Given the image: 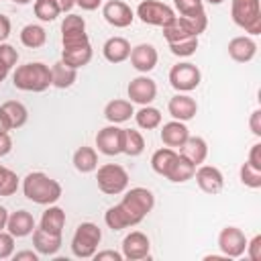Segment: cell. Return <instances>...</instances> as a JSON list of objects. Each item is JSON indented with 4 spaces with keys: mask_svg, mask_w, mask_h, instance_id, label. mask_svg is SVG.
Here are the masks:
<instances>
[{
    "mask_svg": "<svg viewBox=\"0 0 261 261\" xmlns=\"http://www.w3.org/2000/svg\"><path fill=\"white\" fill-rule=\"evenodd\" d=\"M8 210L4 208V206H0V230H4L6 228V222H8Z\"/></svg>",
    "mask_w": 261,
    "mask_h": 261,
    "instance_id": "cell-53",
    "label": "cell"
},
{
    "mask_svg": "<svg viewBox=\"0 0 261 261\" xmlns=\"http://www.w3.org/2000/svg\"><path fill=\"white\" fill-rule=\"evenodd\" d=\"M92 45H82V47H69V49H61V61L69 67H84L92 61Z\"/></svg>",
    "mask_w": 261,
    "mask_h": 261,
    "instance_id": "cell-27",
    "label": "cell"
},
{
    "mask_svg": "<svg viewBox=\"0 0 261 261\" xmlns=\"http://www.w3.org/2000/svg\"><path fill=\"white\" fill-rule=\"evenodd\" d=\"M128 59H130V65L139 73H149V71L155 69V65L159 61V55H157V49L151 43H141V45L130 49Z\"/></svg>",
    "mask_w": 261,
    "mask_h": 261,
    "instance_id": "cell-17",
    "label": "cell"
},
{
    "mask_svg": "<svg viewBox=\"0 0 261 261\" xmlns=\"http://www.w3.org/2000/svg\"><path fill=\"white\" fill-rule=\"evenodd\" d=\"M14 253V237L8 230H0V259H10Z\"/></svg>",
    "mask_w": 261,
    "mask_h": 261,
    "instance_id": "cell-42",
    "label": "cell"
},
{
    "mask_svg": "<svg viewBox=\"0 0 261 261\" xmlns=\"http://www.w3.org/2000/svg\"><path fill=\"white\" fill-rule=\"evenodd\" d=\"M167 110H169V114L173 116V120L188 122V120H192V118L198 114V102H196L192 96L177 92L173 98H169Z\"/></svg>",
    "mask_w": 261,
    "mask_h": 261,
    "instance_id": "cell-18",
    "label": "cell"
},
{
    "mask_svg": "<svg viewBox=\"0 0 261 261\" xmlns=\"http://www.w3.org/2000/svg\"><path fill=\"white\" fill-rule=\"evenodd\" d=\"M0 108L4 110V114H6V118H8L10 130H12V128H20V126L27 124V120H29V110H27V106H24L22 102H18V100H6Z\"/></svg>",
    "mask_w": 261,
    "mask_h": 261,
    "instance_id": "cell-29",
    "label": "cell"
},
{
    "mask_svg": "<svg viewBox=\"0 0 261 261\" xmlns=\"http://www.w3.org/2000/svg\"><path fill=\"white\" fill-rule=\"evenodd\" d=\"M73 167L80 173H92L98 169V153L94 147H80L73 153Z\"/></svg>",
    "mask_w": 261,
    "mask_h": 261,
    "instance_id": "cell-32",
    "label": "cell"
},
{
    "mask_svg": "<svg viewBox=\"0 0 261 261\" xmlns=\"http://www.w3.org/2000/svg\"><path fill=\"white\" fill-rule=\"evenodd\" d=\"M194 177H196L198 188L206 194H218L224 188V175L214 165H204V163L198 165L194 171Z\"/></svg>",
    "mask_w": 261,
    "mask_h": 261,
    "instance_id": "cell-16",
    "label": "cell"
},
{
    "mask_svg": "<svg viewBox=\"0 0 261 261\" xmlns=\"http://www.w3.org/2000/svg\"><path fill=\"white\" fill-rule=\"evenodd\" d=\"M245 253L249 255L251 261H261V234H255L251 241H247Z\"/></svg>",
    "mask_w": 261,
    "mask_h": 261,
    "instance_id": "cell-43",
    "label": "cell"
},
{
    "mask_svg": "<svg viewBox=\"0 0 261 261\" xmlns=\"http://www.w3.org/2000/svg\"><path fill=\"white\" fill-rule=\"evenodd\" d=\"M14 4H20V6H24V4H31L33 0H12Z\"/></svg>",
    "mask_w": 261,
    "mask_h": 261,
    "instance_id": "cell-55",
    "label": "cell"
},
{
    "mask_svg": "<svg viewBox=\"0 0 261 261\" xmlns=\"http://www.w3.org/2000/svg\"><path fill=\"white\" fill-rule=\"evenodd\" d=\"M61 45L63 49L90 45V37L86 33V20L80 14H67L61 22Z\"/></svg>",
    "mask_w": 261,
    "mask_h": 261,
    "instance_id": "cell-10",
    "label": "cell"
},
{
    "mask_svg": "<svg viewBox=\"0 0 261 261\" xmlns=\"http://www.w3.org/2000/svg\"><path fill=\"white\" fill-rule=\"evenodd\" d=\"M135 114L133 102L130 100H122V98H114L104 106V118L110 124H122L126 120H130V116Z\"/></svg>",
    "mask_w": 261,
    "mask_h": 261,
    "instance_id": "cell-24",
    "label": "cell"
},
{
    "mask_svg": "<svg viewBox=\"0 0 261 261\" xmlns=\"http://www.w3.org/2000/svg\"><path fill=\"white\" fill-rule=\"evenodd\" d=\"M102 241V230L94 222H82L77 224L73 237H71V253L80 259H90L98 251V245Z\"/></svg>",
    "mask_w": 261,
    "mask_h": 261,
    "instance_id": "cell-6",
    "label": "cell"
},
{
    "mask_svg": "<svg viewBox=\"0 0 261 261\" xmlns=\"http://www.w3.org/2000/svg\"><path fill=\"white\" fill-rule=\"evenodd\" d=\"M16 61H18V51L12 45H8L6 41L0 43V65H4L6 69H12L16 65Z\"/></svg>",
    "mask_w": 261,
    "mask_h": 261,
    "instance_id": "cell-41",
    "label": "cell"
},
{
    "mask_svg": "<svg viewBox=\"0 0 261 261\" xmlns=\"http://www.w3.org/2000/svg\"><path fill=\"white\" fill-rule=\"evenodd\" d=\"M8 71H10V69H6L4 65H0V82H4V77L8 75Z\"/></svg>",
    "mask_w": 261,
    "mask_h": 261,
    "instance_id": "cell-54",
    "label": "cell"
},
{
    "mask_svg": "<svg viewBox=\"0 0 261 261\" xmlns=\"http://www.w3.org/2000/svg\"><path fill=\"white\" fill-rule=\"evenodd\" d=\"M12 151V139L8 133H0V157H6Z\"/></svg>",
    "mask_w": 261,
    "mask_h": 261,
    "instance_id": "cell-48",
    "label": "cell"
},
{
    "mask_svg": "<svg viewBox=\"0 0 261 261\" xmlns=\"http://www.w3.org/2000/svg\"><path fill=\"white\" fill-rule=\"evenodd\" d=\"M102 16H104V20L110 27H114V29H126L135 20V10L126 2H122V0H108L102 6Z\"/></svg>",
    "mask_w": 261,
    "mask_h": 261,
    "instance_id": "cell-13",
    "label": "cell"
},
{
    "mask_svg": "<svg viewBox=\"0 0 261 261\" xmlns=\"http://www.w3.org/2000/svg\"><path fill=\"white\" fill-rule=\"evenodd\" d=\"M208 27V16L206 12H200V14H192V16H177L163 27V37L169 43H175V41H181V39H188V37H200V33H204Z\"/></svg>",
    "mask_w": 261,
    "mask_h": 261,
    "instance_id": "cell-4",
    "label": "cell"
},
{
    "mask_svg": "<svg viewBox=\"0 0 261 261\" xmlns=\"http://www.w3.org/2000/svg\"><path fill=\"white\" fill-rule=\"evenodd\" d=\"M149 251H151V241L141 230H133L122 239V257L128 261L147 259Z\"/></svg>",
    "mask_w": 261,
    "mask_h": 261,
    "instance_id": "cell-15",
    "label": "cell"
},
{
    "mask_svg": "<svg viewBox=\"0 0 261 261\" xmlns=\"http://www.w3.org/2000/svg\"><path fill=\"white\" fill-rule=\"evenodd\" d=\"M179 155L181 157H186L188 161H192L196 167L198 165H202L204 161H206V157H208V145H206V141L202 139V137H188L186 139V143L179 147Z\"/></svg>",
    "mask_w": 261,
    "mask_h": 261,
    "instance_id": "cell-25",
    "label": "cell"
},
{
    "mask_svg": "<svg viewBox=\"0 0 261 261\" xmlns=\"http://www.w3.org/2000/svg\"><path fill=\"white\" fill-rule=\"evenodd\" d=\"M239 177H241V184L247 186V188H253V190L261 188V169L253 167V165L247 163V161L241 165V169H239Z\"/></svg>",
    "mask_w": 261,
    "mask_h": 261,
    "instance_id": "cell-38",
    "label": "cell"
},
{
    "mask_svg": "<svg viewBox=\"0 0 261 261\" xmlns=\"http://www.w3.org/2000/svg\"><path fill=\"white\" fill-rule=\"evenodd\" d=\"M175 157H177V151L175 149H171V147H161V149H157L153 155H151V169L155 171V173H159V175H167V171H169V167H171V163L175 161Z\"/></svg>",
    "mask_w": 261,
    "mask_h": 261,
    "instance_id": "cell-35",
    "label": "cell"
},
{
    "mask_svg": "<svg viewBox=\"0 0 261 261\" xmlns=\"http://www.w3.org/2000/svg\"><path fill=\"white\" fill-rule=\"evenodd\" d=\"M96 184L102 194L118 196L128 188V173L118 163H104L96 171Z\"/></svg>",
    "mask_w": 261,
    "mask_h": 261,
    "instance_id": "cell-7",
    "label": "cell"
},
{
    "mask_svg": "<svg viewBox=\"0 0 261 261\" xmlns=\"http://www.w3.org/2000/svg\"><path fill=\"white\" fill-rule=\"evenodd\" d=\"M126 94H128V100H130L133 104L147 106V104H151V102L155 100V96H157V84H155L147 73H143V75H137V77H133V80L128 82Z\"/></svg>",
    "mask_w": 261,
    "mask_h": 261,
    "instance_id": "cell-12",
    "label": "cell"
},
{
    "mask_svg": "<svg viewBox=\"0 0 261 261\" xmlns=\"http://www.w3.org/2000/svg\"><path fill=\"white\" fill-rule=\"evenodd\" d=\"M196 49H198V37H188V39L169 43V51L175 57H190L196 53Z\"/></svg>",
    "mask_w": 261,
    "mask_h": 261,
    "instance_id": "cell-39",
    "label": "cell"
},
{
    "mask_svg": "<svg viewBox=\"0 0 261 261\" xmlns=\"http://www.w3.org/2000/svg\"><path fill=\"white\" fill-rule=\"evenodd\" d=\"M20 43L29 49H39L47 43V31L41 24H24L20 29Z\"/></svg>",
    "mask_w": 261,
    "mask_h": 261,
    "instance_id": "cell-33",
    "label": "cell"
},
{
    "mask_svg": "<svg viewBox=\"0 0 261 261\" xmlns=\"http://www.w3.org/2000/svg\"><path fill=\"white\" fill-rule=\"evenodd\" d=\"M75 4H77L82 10H96V8L102 4V0H75Z\"/></svg>",
    "mask_w": 261,
    "mask_h": 261,
    "instance_id": "cell-50",
    "label": "cell"
},
{
    "mask_svg": "<svg viewBox=\"0 0 261 261\" xmlns=\"http://www.w3.org/2000/svg\"><path fill=\"white\" fill-rule=\"evenodd\" d=\"M194 171H196V165L177 153V157H175V161L171 163V167H169L165 179H169L171 184H184V181H188V179L194 177Z\"/></svg>",
    "mask_w": 261,
    "mask_h": 261,
    "instance_id": "cell-28",
    "label": "cell"
},
{
    "mask_svg": "<svg viewBox=\"0 0 261 261\" xmlns=\"http://www.w3.org/2000/svg\"><path fill=\"white\" fill-rule=\"evenodd\" d=\"M22 194L27 200H31L39 206H51L61 198L63 190H61V184L57 179L49 177L47 173L31 171L22 179Z\"/></svg>",
    "mask_w": 261,
    "mask_h": 261,
    "instance_id": "cell-2",
    "label": "cell"
},
{
    "mask_svg": "<svg viewBox=\"0 0 261 261\" xmlns=\"http://www.w3.org/2000/svg\"><path fill=\"white\" fill-rule=\"evenodd\" d=\"M96 147L102 155L114 157L122 153V128L118 124H108L98 130L96 135Z\"/></svg>",
    "mask_w": 261,
    "mask_h": 261,
    "instance_id": "cell-14",
    "label": "cell"
},
{
    "mask_svg": "<svg viewBox=\"0 0 261 261\" xmlns=\"http://www.w3.org/2000/svg\"><path fill=\"white\" fill-rule=\"evenodd\" d=\"M130 43L124 37H110L104 45H102V55L108 63H122L128 59L130 55Z\"/></svg>",
    "mask_w": 261,
    "mask_h": 261,
    "instance_id": "cell-23",
    "label": "cell"
},
{
    "mask_svg": "<svg viewBox=\"0 0 261 261\" xmlns=\"http://www.w3.org/2000/svg\"><path fill=\"white\" fill-rule=\"evenodd\" d=\"M16 190H18V175L12 169L0 165V196L2 198L12 196Z\"/></svg>",
    "mask_w": 261,
    "mask_h": 261,
    "instance_id": "cell-37",
    "label": "cell"
},
{
    "mask_svg": "<svg viewBox=\"0 0 261 261\" xmlns=\"http://www.w3.org/2000/svg\"><path fill=\"white\" fill-rule=\"evenodd\" d=\"M6 230L14 237V239H22L33 234L35 230V218L29 210H16L8 214V222H6Z\"/></svg>",
    "mask_w": 261,
    "mask_h": 261,
    "instance_id": "cell-21",
    "label": "cell"
},
{
    "mask_svg": "<svg viewBox=\"0 0 261 261\" xmlns=\"http://www.w3.org/2000/svg\"><path fill=\"white\" fill-rule=\"evenodd\" d=\"M33 12L43 22H53L61 14V10H59L55 0H35L33 2Z\"/></svg>",
    "mask_w": 261,
    "mask_h": 261,
    "instance_id": "cell-36",
    "label": "cell"
},
{
    "mask_svg": "<svg viewBox=\"0 0 261 261\" xmlns=\"http://www.w3.org/2000/svg\"><path fill=\"white\" fill-rule=\"evenodd\" d=\"M230 18L249 37L261 33V2L259 0H230Z\"/></svg>",
    "mask_w": 261,
    "mask_h": 261,
    "instance_id": "cell-5",
    "label": "cell"
},
{
    "mask_svg": "<svg viewBox=\"0 0 261 261\" xmlns=\"http://www.w3.org/2000/svg\"><path fill=\"white\" fill-rule=\"evenodd\" d=\"M247 163H251L253 167L261 169V143H255L249 151V157H247Z\"/></svg>",
    "mask_w": 261,
    "mask_h": 261,
    "instance_id": "cell-44",
    "label": "cell"
},
{
    "mask_svg": "<svg viewBox=\"0 0 261 261\" xmlns=\"http://www.w3.org/2000/svg\"><path fill=\"white\" fill-rule=\"evenodd\" d=\"M12 259L14 261H39V253L37 251H16L12 253Z\"/></svg>",
    "mask_w": 261,
    "mask_h": 261,
    "instance_id": "cell-49",
    "label": "cell"
},
{
    "mask_svg": "<svg viewBox=\"0 0 261 261\" xmlns=\"http://www.w3.org/2000/svg\"><path fill=\"white\" fill-rule=\"evenodd\" d=\"M135 16H139L141 22H145V24L163 29L165 24H169L175 18V10L169 4L159 2V0H143V2H139Z\"/></svg>",
    "mask_w": 261,
    "mask_h": 261,
    "instance_id": "cell-8",
    "label": "cell"
},
{
    "mask_svg": "<svg viewBox=\"0 0 261 261\" xmlns=\"http://www.w3.org/2000/svg\"><path fill=\"white\" fill-rule=\"evenodd\" d=\"M179 16H192L204 12V0H173Z\"/></svg>",
    "mask_w": 261,
    "mask_h": 261,
    "instance_id": "cell-40",
    "label": "cell"
},
{
    "mask_svg": "<svg viewBox=\"0 0 261 261\" xmlns=\"http://www.w3.org/2000/svg\"><path fill=\"white\" fill-rule=\"evenodd\" d=\"M10 130V124H8V118L4 114V110L0 108V133H8Z\"/></svg>",
    "mask_w": 261,
    "mask_h": 261,
    "instance_id": "cell-52",
    "label": "cell"
},
{
    "mask_svg": "<svg viewBox=\"0 0 261 261\" xmlns=\"http://www.w3.org/2000/svg\"><path fill=\"white\" fill-rule=\"evenodd\" d=\"M206 2H208V4H214V6H218V4H222L224 0H206Z\"/></svg>",
    "mask_w": 261,
    "mask_h": 261,
    "instance_id": "cell-56",
    "label": "cell"
},
{
    "mask_svg": "<svg viewBox=\"0 0 261 261\" xmlns=\"http://www.w3.org/2000/svg\"><path fill=\"white\" fill-rule=\"evenodd\" d=\"M12 86L20 92H45L51 86V67L41 61L18 65L12 73Z\"/></svg>",
    "mask_w": 261,
    "mask_h": 261,
    "instance_id": "cell-3",
    "label": "cell"
},
{
    "mask_svg": "<svg viewBox=\"0 0 261 261\" xmlns=\"http://www.w3.org/2000/svg\"><path fill=\"white\" fill-rule=\"evenodd\" d=\"M55 2L61 12H71V8L75 6V0H55Z\"/></svg>",
    "mask_w": 261,
    "mask_h": 261,
    "instance_id": "cell-51",
    "label": "cell"
},
{
    "mask_svg": "<svg viewBox=\"0 0 261 261\" xmlns=\"http://www.w3.org/2000/svg\"><path fill=\"white\" fill-rule=\"evenodd\" d=\"M10 31H12V24H10V18L0 14V43H4L8 37H10Z\"/></svg>",
    "mask_w": 261,
    "mask_h": 261,
    "instance_id": "cell-47",
    "label": "cell"
},
{
    "mask_svg": "<svg viewBox=\"0 0 261 261\" xmlns=\"http://www.w3.org/2000/svg\"><path fill=\"white\" fill-rule=\"evenodd\" d=\"M218 249L226 259H239L245 255L247 249V237L237 226H224L218 232Z\"/></svg>",
    "mask_w": 261,
    "mask_h": 261,
    "instance_id": "cell-11",
    "label": "cell"
},
{
    "mask_svg": "<svg viewBox=\"0 0 261 261\" xmlns=\"http://www.w3.org/2000/svg\"><path fill=\"white\" fill-rule=\"evenodd\" d=\"M159 137H161V143H163L165 147L179 149V147L186 143V139L190 137V128H188L186 122H181V120H169V122H165V124L161 126Z\"/></svg>",
    "mask_w": 261,
    "mask_h": 261,
    "instance_id": "cell-20",
    "label": "cell"
},
{
    "mask_svg": "<svg viewBox=\"0 0 261 261\" xmlns=\"http://www.w3.org/2000/svg\"><path fill=\"white\" fill-rule=\"evenodd\" d=\"M155 206V196L147 188H130L124 190L122 200L116 206H110L104 214V222L112 230H122L139 224Z\"/></svg>",
    "mask_w": 261,
    "mask_h": 261,
    "instance_id": "cell-1",
    "label": "cell"
},
{
    "mask_svg": "<svg viewBox=\"0 0 261 261\" xmlns=\"http://www.w3.org/2000/svg\"><path fill=\"white\" fill-rule=\"evenodd\" d=\"M133 116H135L137 126L143 128V130H155V128L161 126V110L151 106V104L141 106Z\"/></svg>",
    "mask_w": 261,
    "mask_h": 261,
    "instance_id": "cell-31",
    "label": "cell"
},
{
    "mask_svg": "<svg viewBox=\"0 0 261 261\" xmlns=\"http://www.w3.org/2000/svg\"><path fill=\"white\" fill-rule=\"evenodd\" d=\"M94 259L96 261H104V259H112V261H122V253L118 251H112V249H106V251H96L94 253Z\"/></svg>",
    "mask_w": 261,
    "mask_h": 261,
    "instance_id": "cell-45",
    "label": "cell"
},
{
    "mask_svg": "<svg viewBox=\"0 0 261 261\" xmlns=\"http://www.w3.org/2000/svg\"><path fill=\"white\" fill-rule=\"evenodd\" d=\"M145 151V137L135 128H122V153L128 157H139Z\"/></svg>",
    "mask_w": 261,
    "mask_h": 261,
    "instance_id": "cell-34",
    "label": "cell"
},
{
    "mask_svg": "<svg viewBox=\"0 0 261 261\" xmlns=\"http://www.w3.org/2000/svg\"><path fill=\"white\" fill-rule=\"evenodd\" d=\"M202 82V73L200 69L190 63V61H184V63H177L169 69V84L173 90L186 94V92H192L200 86Z\"/></svg>",
    "mask_w": 261,
    "mask_h": 261,
    "instance_id": "cell-9",
    "label": "cell"
},
{
    "mask_svg": "<svg viewBox=\"0 0 261 261\" xmlns=\"http://www.w3.org/2000/svg\"><path fill=\"white\" fill-rule=\"evenodd\" d=\"M75 80H77V69L75 67L65 65L61 59L51 65V86L53 88L67 90V88H71L75 84Z\"/></svg>",
    "mask_w": 261,
    "mask_h": 261,
    "instance_id": "cell-26",
    "label": "cell"
},
{
    "mask_svg": "<svg viewBox=\"0 0 261 261\" xmlns=\"http://www.w3.org/2000/svg\"><path fill=\"white\" fill-rule=\"evenodd\" d=\"M226 49H228V57L232 61H239V63H249L257 55V43L249 35H241V37L230 39Z\"/></svg>",
    "mask_w": 261,
    "mask_h": 261,
    "instance_id": "cell-19",
    "label": "cell"
},
{
    "mask_svg": "<svg viewBox=\"0 0 261 261\" xmlns=\"http://www.w3.org/2000/svg\"><path fill=\"white\" fill-rule=\"evenodd\" d=\"M33 247L39 255L53 257L61 249V234H53V232L39 226L33 230Z\"/></svg>",
    "mask_w": 261,
    "mask_h": 261,
    "instance_id": "cell-22",
    "label": "cell"
},
{
    "mask_svg": "<svg viewBox=\"0 0 261 261\" xmlns=\"http://www.w3.org/2000/svg\"><path fill=\"white\" fill-rule=\"evenodd\" d=\"M39 226L45 228V230H49V232H53V234H61L63 232V226H65V212H63V208L51 204L43 212Z\"/></svg>",
    "mask_w": 261,
    "mask_h": 261,
    "instance_id": "cell-30",
    "label": "cell"
},
{
    "mask_svg": "<svg viewBox=\"0 0 261 261\" xmlns=\"http://www.w3.org/2000/svg\"><path fill=\"white\" fill-rule=\"evenodd\" d=\"M249 126L255 137H261V110H253V114L249 118Z\"/></svg>",
    "mask_w": 261,
    "mask_h": 261,
    "instance_id": "cell-46",
    "label": "cell"
}]
</instances>
